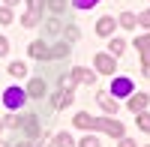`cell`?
<instances>
[{
    "label": "cell",
    "instance_id": "obj_19",
    "mask_svg": "<svg viewBox=\"0 0 150 147\" xmlns=\"http://www.w3.org/2000/svg\"><path fill=\"white\" fill-rule=\"evenodd\" d=\"M51 57H69V42H60L51 48Z\"/></svg>",
    "mask_w": 150,
    "mask_h": 147
},
{
    "label": "cell",
    "instance_id": "obj_5",
    "mask_svg": "<svg viewBox=\"0 0 150 147\" xmlns=\"http://www.w3.org/2000/svg\"><path fill=\"white\" fill-rule=\"evenodd\" d=\"M135 48H138V54H141V63L150 66V33L138 36V39H135Z\"/></svg>",
    "mask_w": 150,
    "mask_h": 147
},
{
    "label": "cell",
    "instance_id": "obj_28",
    "mask_svg": "<svg viewBox=\"0 0 150 147\" xmlns=\"http://www.w3.org/2000/svg\"><path fill=\"white\" fill-rule=\"evenodd\" d=\"M21 123H24V117H9V120H6V126H12V129H18Z\"/></svg>",
    "mask_w": 150,
    "mask_h": 147
},
{
    "label": "cell",
    "instance_id": "obj_4",
    "mask_svg": "<svg viewBox=\"0 0 150 147\" xmlns=\"http://www.w3.org/2000/svg\"><path fill=\"white\" fill-rule=\"evenodd\" d=\"M27 51H30V57H36V60H51V48H48L42 39H36Z\"/></svg>",
    "mask_w": 150,
    "mask_h": 147
},
{
    "label": "cell",
    "instance_id": "obj_24",
    "mask_svg": "<svg viewBox=\"0 0 150 147\" xmlns=\"http://www.w3.org/2000/svg\"><path fill=\"white\" fill-rule=\"evenodd\" d=\"M0 24H12V9H9V6L0 9Z\"/></svg>",
    "mask_w": 150,
    "mask_h": 147
},
{
    "label": "cell",
    "instance_id": "obj_32",
    "mask_svg": "<svg viewBox=\"0 0 150 147\" xmlns=\"http://www.w3.org/2000/svg\"><path fill=\"white\" fill-rule=\"evenodd\" d=\"M3 3H6V6H9V9H12V6H15V3H18V0H3Z\"/></svg>",
    "mask_w": 150,
    "mask_h": 147
},
{
    "label": "cell",
    "instance_id": "obj_27",
    "mask_svg": "<svg viewBox=\"0 0 150 147\" xmlns=\"http://www.w3.org/2000/svg\"><path fill=\"white\" fill-rule=\"evenodd\" d=\"M138 24H141V27H150V9L138 15Z\"/></svg>",
    "mask_w": 150,
    "mask_h": 147
},
{
    "label": "cell",
    "instance_id": "obj_35",
    "mask_svg": "<svg viewBox=\"0 0 150 147\" xmlns=\"http://www.w3.org/2000/svg\"><path fill=\"white\" fill-rule=\"evenodd\" d=\"M0 129H3V120H0Z\"/></svg>",
    "mask_w": 150,
    "mask_h": 147
},
{
    "label": "cell",
    "instance_id": "obj_26",
    "mask_svg": "<svg viewBox=\"0 0 150 147\" xmlns=\"http://www.w3.org/2000/svg\"><path fill=\"white\" fill-rule=\"evenodd\" d=\"M27 12H39V15H42V0H27Z\"/></svg>",
    "mask_w": 150,
    "mask_h": 147
},
{
    "label": "cell",
    "instance_id": "obj_1",
    "mask_svg": "<svg viewBox=\"0 0 150 147\" xmlns=\"http://www.w3.org/2000/svg\"><path fill=\"white\" fill-rule=\"evenodd\" d=\"M78 129H99V132H108V135H114V138H123V123H117V120H99V117H90L87 111H81V114H75V120H72Z\"/></svg>",
    "mask_w": 150,
    "mask_h": 147
},
{
    "label": "cell",
    "instance_id": "obj_23",
    "mask_svg": "<svg viewBox=\"0 0 150 147\" xmlns=\"http://www.w3.org/2000/svg\"><path fill=\"white\" fill-rule=\"evenodd\" d=\"M72 3H75V9H93L99 0H72Z\"/></svg>",
    "mask_w": 150,
    "mask_h": 147
},
{
    "label": "cell",
    "instance_id": "obj_10",
    "mask_svg": "<svg viewBox=\"0 0 150 147\" xmlns=\"http://www.w3.org/2000/svg\"><path fill=\"white\" fill-rule=\"evenodd\" d=\"M96 33H99V36H111V33H114V18H108V15L99 18V21H96Z\"/></svg>",
    "mask_w": 150,
    "mask_h": 147
},
{
    "label": "cell",
    "instance_id": "obj_31",
    "mask_svg": "<svg viewBox=\"0 0 150 147\" xmlns=\"http://www.w3.org/2000/svg\"><path fill=\"white\" fill-rule=\"evenodd\" d=\"M120 147H135V141L132 138H120Z\"/></svg>",
    "mask_w": 150,
    "mask_h": 147
},
{
    "label": "cell",
    "instance_id": "obj_36",
    "mask_svg": "<svg viewBox=\"0 0 150 147\" xmlns=\"http://www.w3.org/2000/svg\"><path fill=\"white\" fill-rule=\"evenodd\" d=\"M0 147H6V144H3V141H0Z\"/></svg>",
    "mask_w": 150,
    "mask_h": 147
},
{
    "label": "cell",
    "instance_id": "obj_29",
    "mask_svg": "<svg viewBox=\"0 0 150 147\" xmlns=\"http://www.w3.org/2000/svg\"><path fill=\"white\" fill-rule=\"evenodd\" d=\"M66 39H69V42L78 39V27H69V30H66Z\"/></svg>",
    "mask_w": 150,
    "mask_h": 147
},
{
    "label": "cell",
    "instance_id": "obj_11",
    "mask_svg": "<svg viewBox=\"0 0 150 147\" xmlns=\"http://www.w3.org/2000/svg\"><path fill=\"white\" fill-rule=\"evenodd\" d=\"M69 102H72V90H60V93H54V99H51L54 108H66Z\"/></svg>",
    "mask_w": 150,
    "mask_h": 147
},
{
    "label": "cell",
    "instance_id": "obj_7",
    "mask_svg": "<svg viewBox=\"0 0 150 147\" xmlns=\"http://www.w3.org/2000/svg\"><path fill=\"white\" fill-rule=\"evenodd\" d=\"M72 81H75V84H93V81H96V72L78 66V69H72Z\"/></svg>",
    "mask_w": 150,
    "mask_h": 147
},
{
    "label": "cell",
    "instance_id": "obj_13",
    "mask_svg": "<svg viewBox=\"0 0 150 147\" xmlns=\"http://www.w3.org/2000/svg\"><path fill=\"white\" fill-rule=\"evenodd\" d=\"M21 126L27 129V135H39V117H36V114H27Z\"/></svg>",
    "mask_w": 150,
    "mask_h": 147
},
{
    "label": "cell",
    "instance_id": "obj_21",
    "mask_svg": "<svg viewBox=\"0 0 150 147\" xmlns=\"http://www.w3.org/2000/svg\"><path fill=\"white\" fill-rule=\"evenodd\" d=\"M138 126H141L144 132H150V114H147V111H138Z\"/></svg>",
    "mask_w": 150,
    "mask_h": 147
},
{
    "label": "cell",
    "instance_id": "obj_6",
    "mask_svg": "<svg viewBox=\"0 0 150 147\" xmlns=\"http://www.w3.org/2000/svg\"><path fill=\"white\" fill-rule=\"evenodd\" d=\"M147 102H150V96H147V93H129V111H135V114L144 111Z\"/></svg>",
    "mask_w": 150,
    "mask_h": 147
},
{
    "label": "cell",
    "instance_id": "obj_17",
    "mask_svg": "<svg viewBox=\"0 0 150 147\" xmlns=\"http://www.w3.org/2000/svg\"><path fill=\"white\" fill-rule=\"evenodd\" d=\"M9 75H15V78H24V75H27V66L15 60V63H9Z\"/></svg>",
    "mask_w": 150,
    "mask_h": 147
},
{
    "label": "cell",
    "instance_id": "obj_33",
    "mask_svg": "<svg viewBox=\"0 0 150 147\" xmlns=\"http://www.w3.org/2000/svg\"><path fill=\"white\" fill-rule=\"evenodd\" d=\"M144 75H147V78H150V66H144Z\"/></svg>",
    "mask_w": 150,
    "mask_h": 147
},
{
    "label": "cell",
    "instance_id": "obj_2",
    "mask_svg": "<svg viewBox=\"0 0 150 147\" xmlns=\"http://www.w3.org/2000/svg\"><path fill=\"white\" fill-rule=\"evenodd\" d=\"M24 99H27V93L18 90V87H9V90L3 93V102H6V108H12V111H15V108H21Z\"/></svg>",
    "mask_w": 150,
    "mask_h": 147
},
{
    "label": "cell",
    "instance_id": "obj_30",
    "mask_svg": "<svg viewBox=\"0 0 150 147\" xmlns=\"http://www.w3.org/2000/svg\"><path fill=\"white\" fill-rule=\"evenodd\" d=\"M6 51H9V42L3 39V36H0V54H6Z\"/></svg>",
    "mask_w": 150,
    "mask_h": 147
},
{
    "label": "cell",
    "instance_id": "obj_34",
    "mask_svg": "<svg viewBox=\"0 0 150 147\" xmlns=\"http://www.w3.org/2000/svg\"><path fill=\"white\" fill-rule=\"evenodd\" d=\"M15 147H30V144H15Z\"/></svg>",
    "mask_w": 150,
    "mask_h": 147
},
{
    "label": "cell",
    "instance_id": "obj_20",
    "mask_svg": "<svg viewBox=\"0 0 150 147\" xmlns=\"http://www.w3.org/2000/svg\"><path fill=\"white\" fill-rule=\"evenodd\" d=\"M48 9H51L54 15H60V12L66 9V0H48Z\"/></svg>",
    "mask_w": 150,
    "mask_h": 147
},
{
    "label": "cell",
    "instance_id": "obj_15",
    "mask_svg": "<svg viewBox=\"0 0 150 147\" xmlns=\"http://www.w3.org/2000/svg\"><path fill=\"white\" fill-rule=\"evenodd\" d=\"M123 51H126V42H123V39H111L108 42V54L111 57H120Z\"/></svg>",
    "mask_w": 150,
    "mask_h": 147
},
{
    "label": "cell",
    "instance_id": "obj_9",
    "mask_svg": "<svg viewBox=\"0 0 150 147\" xmlns=\"http://www.w3.org/2000/svg\"><path fill=\"white\" fill-rule=\"evenodd\" d=\"M111 93H114V96H129V93H132V81H129V78H114Z\"/></svg>",
    "mask_w": 150,
    "mask_h": 147
},
{
    "label": "cell",
    "instance_id": "obj_16",
    "mask_svg": "<svg viewBox=\"0 0 150 147\" xmlns=\"http://www.w3.org/2000/svg\"><path fill=\"white\" fill-rule=\"evenodd\" d=\"M54 147H75V141L69 132H60V135H54Z\"/></svg>",
    "mask_w": 150,
    "mask_h": 147
},
{
    "label": "cell",
    "instance_id": "obj_18",
    "mask_svg": "<svg viewBox=\"0 0 150 147\" xmlns=\"http://www.w3.org/2000/svg\"><path fill=\"white\" fill-rule=\"evenodd\" d=\"M39 18H42L39 12H27V15L21 18V24H24V27H36V24H39Z\"/></svg>",
    "mask_w": 150,
    "mask_h": 147
},
{
    "label": "cell",
    "instance_id": "obj_8",
    "mask_svg": "<svg viewBox=\"0 0 150 147\" xmlns=\"http://www.w3.org/2000/svg\"><path fill=\"white\" fill-rule=\"evenodd\" d=\"M45 93H48V84H45L42 78H33L30 87H27V96H33V99H42Z\"/></svg>",
    "mask_w": 150,
    "mask_h": 147
},
{
    "label": "cell",
    "instance_id": "obj_14",
    "mask_svg": "<svg viewBox=\"0 0 150 147\" xmlns=\"http://www.w3.org/2000/svg\"><path fill=\"white\" fill-rule=\"evenodd\" d=\"M99 105H102L108 114H117V99H111L108 93H99Z\"/></svg>",
    "mask_w": 150,
    "mask_h": 147
},
{
    "label": "cell",
    "instance_id": "obj_22",
    "mask_svg": "<svg viewBox=\"0 0 150 147\" xmlns=\"http://www.w3.org/2000/svg\"><path fill=\"white\" fill-rule=\"evenodd\" d=\"M78 147H99V138H96V135H84V138L78 141Z\"/></svg>",
    "mask_w": 150,
    "mask_h": 147
},
{
    "label": "cell",
    "instance_id": "obj_25",
    "mask_svg": "<svg viewBox=\"0 0 150 147\" xmlns=\"http://www.w3.org/2000/svg\"><path fill=\"white\" fill-rule=\"evenodd\" d=\"M45 30H48V33H60V21H57V18L45 21Z\"/></svg>",
    "mask_w": 150,
    "mask_h": 147
},
{
    "label": "cell",
    "instance_id": "obj_12",
    "mask_svg": "<svg viewBox=\"0 0 150 147\" xmlns=\"http://www.w3.org/2000/svg\"><path fill=\"white\" fill-rule=\"evenodd\" d=\"M117 24H120L123 30H135V27H138V15H132V12H123Z\"/></svg>",
    "mask_w": 150,
    "mask_h": 147
},
{
    "label": "cell",
    "instance_id": "obj_3",
    "mask_svg": "<svg viewBox=\"0 0 150 147\" xmlns=\"http://www.w3.org/2000/svg\"><path fill=\"white\" fill-rule=\"evenodd\" d=\"M93 66H96V72L114 75V57H111V54H96V57H93Z\"/></svg>",
    "mask_w": 150,
    "mask_h": 147
}]
</instances>
